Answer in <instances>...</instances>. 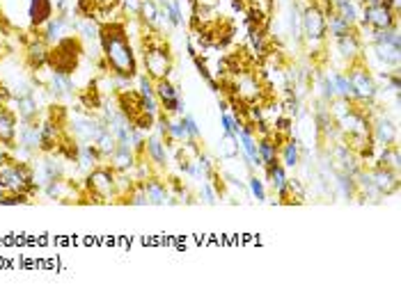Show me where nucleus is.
<instances>
[{
  "label": "nucleus",
  "mask_w": 401,
  "mask_h": 297,
  "mask_svg": "<svg viewBox=\"0 0 401 297\" xmlns=\"http://www.w3.org/2000/svg\"><path fill=\"white\" fill-rule=\"evenodd\" d=\"M140 19L147 28H156L158 19H161V9L156 5V0H143L140 3Z\"/></svg>",
  "instance_id": "e433bc0d"
},
{
  "label": "nucleus",
  "mask_w": 401,
  "mask_h": 297,
  "mask_svg": "<svg viewBox=\"0 0 401 297\" xmlns=\"http://www.w3.org/2000/svg\"><path fill=\"white\" fill-rule=\"evenodd\" d=\"M397 124L387 117V113L370 117V140L374 142V147H392L397 145Z\"/></svg>",
  "instance_id": "9b49d317"
},
{
  "label": "nucleus",
  "mask_w": 401,
  "mask_h": 297,
  "mask_svg": "<svg viewBox=\"0 0 401 297\" xmlns=\"http://www.w3.org/2000/svg\"><path fill=\"white\" fill-rule=\"evenodd\" d=\"M166 140L168 145H183V142H188L186 135V128L181 124V117H170L168 115V122H166Z\"/></svg>",
  "instance_id": "72a5a7b5"
},
{
  "label": "nucleus",
  "mask_w": 401,
  "mask_h": 297,
  "mask_svg": "<svg viewBox=\"0 0 401 297\" xmlns=\"http://www.w3.org/2000/svg\"><path fill=\"white\" fill-rule=\"evenodd\" d=\"M374 162H376V167H387V170L399 172V149H397V145L383 147Z\"/></svg>",
  "instance_id": "c9c22d12"
},
{
  "label": "nucleus",
  "mask_w": 401,
  "mask_h": 297,
  "mask_svg": "<svg viewBox=\"0 0 401 297\" xmlns=\"http://www.w3.org/2000/svg\"><path fill=\"white\" fill-rule=\"evenodd\" d=\"M108 160H111V167H113L115 172H133L136 162H138V153H136L131 147L117 145Z\"/></svg>",
  "instance_id": "bb28decb"
},
{
  "label": "nucleus",
  "mask_w": 401,
  "mask_h": 297,
  "mask_svg": "<svg viewBox=\"0 0 401 297\" xmlns=\"http://www.w3.org/2000/svg\"><path fill=\"white\" fill-rule=\"evenodd\" d=\"M266 172V181H268V188L275 192L278 197V204H291V197H289V174L287 170L278 162L268 165V167H264Z\"/></svg>",
  "instance_id": "2eb2a0df"
},
{
  "label": "nucleus",
  "mask_w": 401,
  "mask_h": 297,
  "mask_svg": "<svg viewBox=\"0 0 401 297\" xmlns=\"http://www.w3.org/2000/svg\"><path fill=\"white\" fill-rule=\"evenodd\" d=\"M218 151H220V158H225V160H234V158H238V153H241V149H238L236 135L223 133L220 145H218Z\"/></svg>",
  "instance_id": "58836bf2"
},
{
  "label": "nucleus",
  "mask_w": 401,
  "mask_h": 297,
  "mask_svg": "<svg viewBox=\"0 0 401 297\" xmlns=\"http://www.w3.org/2000/svg\"><path fill=\"white\" fill-rule=\"evenodd\" d=\"M370 174H372L374 185L383 197L397 192V188H399V172L387 170V167H374V170H370Z\"/></svg>",
  "instance_id": "a878e982"
},
{
  "label": "nucleus",
  "mask_w": 401,
  "mask_h": 297,
  "mask_svg": "<svg viewBox=\"0 0 401 297\" xmlns=\"http://www.w3.org/2000/svg\"><path fill=\"white\" fill-rule=\"evenodd\" d=\"M49 51H51V46L39 35L35 39H30L26 43V62H28V67L32 71L46 67V64H49Z\"/></svg>",
  "instance_id": "5701e85b"
},
{
  "label": "nucleus",
  "mask_w": 401,
  "mask_h": 297,
  "mask_svg": "<svg viewBox=\"0 0 401 297\" xmlns=\"http://www.w3.org/2000/svg\"><path fill=\"white\" fill-rule=\"evenodd\" d=\"M278 160L285 170H298L300 160H303V149H300V140L298 137H287L280 142L278 147Z\"/></svg>",
  "instance_id": "6ab92c4d"
},
{
  "label": "nucleus",
  "mask_w": 401,
  "mask_h": 297,
  "mask_svg": "<svg viewBox=\"0 0 401 297\" xmlns=\"http://www.w3.org/2000/svg\"><path fill=\"white\" fill-rule=\"evenodd\" d=\"M143 158H145L154 170H166V167H168V160H170L168 140H166V137H161L158 133L147 135V137H145Z\"/></svg>",
  "instance_id": "4468645a"
},
{
  "label": "nucleus",
  "mask_w": 401,
  "mask_h": 297,
  "mask_svg": "<svg viewBox=\"0 0 401 297\" xmlns=\"http://www.w3.org/2000/svg\"><path fill=\"white\" fill-rule=\"evenodd\" d=\"M85 185L92 197H96V202H115L119 199L117 192V172L106 165H96L94 170H90Z\"/></svg>",
  "instance_id": "423d86ee"
},
{
  "label": "nucleus",
  "mask_w": 401,
  "mask_h": 297,
  "mask_svg": "<svg viewBox=\"0 0 401 297\" xmlns=\"http://www.w3.org/2000/svg\"><path fill=\"white\" fill-rule=\"evenodd\" d=\"M283 110H285V115L287 117H298L300 115V98L296 96V94H287V98H285V105H283Z\"/></svg>",
  "instance_id": "49530a36"
},
{
  "label": "nucleus",
  "mask_w": 401,
  "mask_h": 297,
  "mask_svg": "<svg viewBox=\"0 0 401 297\" xmlns=\"http://www.w3.org/2000/svg\"><path fill=\"white\" fill-rule=\"evenodd\" d=\"M330 9H333L335 14H340L342 19L349 21L353 28L360 24L362 5L357 3V0H330Z\"/></svg>",
  "instance_id": "cd10ccee"
},
{
  "label": "nucleus",
  "mask_w": 401,
  "mask_h": 297,
  "mask_svg": "<svg viewBox=\"0 0 401 297\" xmlns=\"http://www.w3.org/2000/svg\"><path fill=\"white\" fill-rule=\"evenodd\" d=\"M220 126H223V133L234 135L236 130H238V126H241V122H238V117H236V115H232L230 110H227V113L220 115Z\"/></svg>",
  "instance_id": "a18cd8bd"
},
{
  "label": "nucleus",
  "mask_w": 401,
  "mask_h": 297,
  "mask_svg": "<svg viewBox=\"0 0 401 297\" xmlns=\"http://www.w3.org/2000/svg\"><path fill=\"white\" fill-rule=\"evenodd\" d=\"M16 147L28 149L32 153H39L41 145V130H39V119L37 122H21V128L16 130Z\"/></svg>",
  "instance_id": "4be33fe9"
},
{
  "label": "nucleus",
  "mask_w": 401,
  "mask_h": 297,
  "mask_svg": "<svg viewBox=\"0 0 401 297\" xmlns=\"http://www.w3.org/2000/svg\"><path fill=\"white\" fill-rule=\"evenodd\" d=\"M333 183H335V194H340L342 199L346 202H351L357 197V188H355V179L349 174H342V172H335L333 176Z\"/></svg>",
  "instance_id": "2f4dec72"
},
{
  "label": "nucleus",
  "mask_w": 401,
  "mask_h": 297,
  "mask_svg": "<svg viewBox=\"0 0 401 297\" xmlns=\"http://www.w3.org/2000/svg\"><path fill=\"white\" fill-rule=\"evenodd\" d=\"M181 124H183V128H186L188 142H200V140H202L200 124H198V119H195L191 113H183V115H181Z\"/></svg>",
  "instance_id": "a19ab883"
},
{
  "label": "nucleus",
  "mask_w": 401,
  "mask_h": 297,
  "mask_svg": "<svg viewBox=\"0 0 401 297\" xmlns=\"http://www.w3.org/2000/svg\"><path fill=\"white\" fill-rule=\"evenodd\" d=\"M62 122L56 117H49V119H41L39 122V130H41V145H39V153H53L56 149H60L62 145Z\"/></svg>",
  "instance_id": "dca6fc26"
},
{
  "label": "nucleus",
  "mask_w": 401,
  "mask_h": 297,
  "mask_svg": "<svg viewBox=\"0 0 401 297\" xmlns=\"http://www.w3.org/2000/svg\"><path fill=\"white\" fill-rule=\"evenodd\" d=\"M300 37L305 41V46L312 51V55H317L323 51V43H326V12L310 3L308 7H303L300 14Z\"/></svg>",
  "instance_id": "f03ea898"
},
{
  "label": "nucleus",
  "mask_w": 401,
  "mask_h": 297,
  "mask_svg": "<svg viewBox=\"0 0 401 297\" xmlns=\"http://www.w3.org/2000/svg\"><path fill=\"white\" fill-rule=\"evenodd\" d=\"M96 5H99V7H111V9H117V7H119V0H96Z\"/></svg>",
  "instance_id": "09e8293b"
},
{
  "label": "nucleus",
  "mask_w": 401,
  "mask_h": 297,
  "mask_svg": "<svg viewBox=\"0 0 401 297\" xmlns=\"http://www.w3.org/2000/svg\"><path fill=\"white\" fill-rule=\"evenodd\" d=\"M99 46H101V58L106 62L108 71L115 78H128L133 80L138 75V55L131 39L126 35V28L117 21L111 24H101L99 30Z\"/></svg>",
  "instance_id": "f257e3e1"
},
{
  "label": "nucleus",
  "mask_w": 401,
  "mask_h": 297,
  "mask_svg": "<svg viewBox=\"0 0 401 297\" xmlns=\"http://www.w3.org/2000/svg\"><path fill=\"white\" fill-rule=\"evenodd\" d=\"M143 183V190L147 194V202L149 206H163L170 202V190H168V183L163 179H158V176H147Z\"/></svg>",
  "instance_id": "b1692460"
},
{
  "label": "nucleus",
  "mask_w": 401,
  "mask_h": 297,
  "mask_svg": "<svg viewBox=\"0 0 401 297\" xmlns=\"http://www.w3.org/2000/svg\"><path fill=\"white\" fill-rule=\"evenodd\" d=\"M362 28H372V30H390V28H397L399 26V14H395L392 9H390L385 3H378V5H365L362 7V16H360V24ZM355 26V28H357Z\"/></svg>",
  "instance_id": "9d476101"
},
{
  "label": "nucleus",
  "mask_w": 401,
  "mask_h": 297,
  "mask_svg": "<svg viewBox=\"0 0 401 297\" xmlns=\"http://www.w3.org/2000/svg\"><path fill=\"white\" fill-rule=\"evenodd\" d=\"M351 30H355V28L346 19H342L340 14H335V12L326 14V35L330 39H337V37L346 35V32H351Z\"/></svg>",
  "instance_id": "473e14b6"
},
{
  "label": "nucleus",
  "mask_w": 401,
  "mask_h": 297,
  "mask_svg": "<svg viewBox=\"0 0 401 297\" xmlns=\"http://www.w3.org/2000/svg\"><path fill=\"white\" fill-rule=\"evenodd\" d=\"M16 130H19V119L12 108L0 103V145L3 147H14L16 142Z\"/></svg>",
  "instance_id": "412c9836"
},
{
  "label": "nucleus",
  "mask_w": 401,
  "mask_h": 297,
  "mask_svg": "<svg viewBox=\"0 0 401 297\" xmlns=\"http://www.w3.org/2000/svg\"><path fill=\"white\" fill-rule=\"evenodd\" d=\"M278 142L273 135H266V137H257V153H259V160H262V167H268V165L278 162Z\"/></svg>",
  "instance_id": "7c9ffc66"
},
{
  "label": "nucleus",
  "mask_w": 401,
  "mask_h": 297,
  "mask_svg": "<svg viewBox=\"0 0 401 297\" xmlns=\"http://www.w3.org/2000/svg\"><path fill=\"white\" fill-rule=\"evenodd\" d=\"M154 92H156V98H158L161 113H166L170 117H181L183 113H186V101L181 98L179 87L170 78L154 80Z\"/></svg>",
  "instance_id": "6e6552de"
},
{
  "label": "nucleus",
  "mask_w": 401,
  "mask_h": 297,
  "mask_svg": "<svg viewBox=\"0 0 401 297\" xmlns=\"http://www.w3.org/2000/svg\"><path fill=\"white\" fill-rule=\"evenodd\" d=\"M140 3L143 0H119V7L126 16H140Z\"/></svg>",
  "instance_id": "de8ad7c7"
},
{
  "label": "nucleus",
  "mask_w": 401,
  "mask_h": 297,
  "mask_svg": "<svg viewBox=\"0 0 401 297\" xmlns=\"http://www.w3.org/2000/svg\"><path fill=\"white\" fill-rule=\"evenodd\" d=\"M78 30V21L73 19L71 12H64V14H53L37 35L44 39L49 46H56L60 39H64L67 35H73V32Z\"/></svg>",
  "instance_id": "1a4fd4ad"
},
{
  "label": "nucleus",
  "mask_w": 401,
  "mask_h": 297,
  "mask_svg": "<svg viewBox=\"0 0 401 297\" xmlns=\"http://www.w3.org/2000/svg\"><path fill=\"white\" fill-rule=\"evenodd\" d=\"M218 197H220V192L215 190L209 181H200V192H198V199H200L202 204H207V206H215V204H218Z\"/></svg>",
  "instance_id": "79ce46f5"
},
{
  "label": "nucleus",
  "mask_w": 401,
  "mask_h": 297,
  "mask_svg": "<svg viewBox=\"0 0 401 297\" xmlns=\"http://www.w3.org/2000/svg\"><path fill=\"white\" fill-rule=\"evenodd\" d=\"M35 172V185L37 188H44L49 181H58L64 179V158L53 153H41V160L37 162V167H32Z\"/></svg>",
  "instance_id": "f8f14e48"
},
{
  "label": "nucleus",
  "mask_w": 401,
  "mask_h": 297,
  "mask_svg": "<svg viewBox=\"0 0 401 297\" xmlns=\"http://www.w3.org/2000/svg\"><path fill=\"white\" fill-rule=\"evenodd\" d=\"M83 53H85V43L76 35H67L64 39H60L56 46H51L49 67L56 71H62V73H73L78 69Z\"/></svg>",
  "instance_id": "20e7f679"
},
{
  "label": "nucleus",
  "mask_w": 401,
  "mask_h": 297,
  "mask_svg": "<svg viewBox=\"0 0 401 297\" xmlns=\"http://www.w3.org/2000/svg\"><path fill=\"white\" fill-rule=\"evenodd\" d=\"M328 75H330L333 87H335V98L355 103V94H353V85L349 80V73L337 71V69H328Z\"/></svg>",
  "instance_id": "c85d7f7f"
},
{
  "label": "nucleus",
  "mask_w": 401,
  "mask_h": 297,
  "mask_svg": "<svg viewBox=\"0 0 401 297\" xmlns=\"http://www.w3.org/2000/svg\"><path fill=\"white\" fill-rule=\"evenodd\" d=\"M67 128H69L71 140L78 142V145H94V142L99 140V135L106 130L101 119L92 117V115H73V117H69Z\"/></svg>",
  "instance_id": "0eeeda50"
},
{
  "label": "nucleus",
  "mask_w": 401,
  "mask_h": 297,
  "mask_svg": "<svg viewBox=\"0 0 401 297\" xmlns=\"http://www.w3.org/2000/svg\"><path fill=\"white\" fill-rule=\"evenodd\" d=\"M51 16H53V0H30L28 3V24L32 32H39Z\"/></svg>",
  "instance_id": "393cba45"
},
{
  "label": "nucleus",
  "mask_w": 401,
  "mask_h": 297,
  "mask_svg": "<svg viewBox=\"0 0 401 297\" xmlns=\"http://www.w3.org/2000/svg\"><path fill=\"white\" fill-rule=\"evenodd\" d=\"M248 43H250L253 53L257 58H266L268 55V37H266V30L262 26H248Z\"/></svg>",
  "instance_id": "c756f323"
},
{
  "label": "nucleus",
  "mask_w": 401,
  "mask_h": 297,
  "mask_svg": "<svg viewBox=\"0 0 401 297\" xmlns=\"http://www.w3.org/2000/svg\"><path fill=\"white\" fill-rule=\"evenodd\" d=\"M335 41V48H337V55L346 62V64H353L362 58V39L357 35V28L346 32V35L333 39Z\"/></svg>",
  "instance_id": "f3484780"
},
{
  "label": "nucleus",
  "mask_w": 401,
  "mask_h": 297,
  "mask_svg": "<svg viewBox=\"0 0 401 297\" xmlns=\"http://www.w3.org/2000/svg\"><path fill=\"white\" fill-rule=\"evenodd\" d=\"M245 185H248V194L253 197V199L257 202V204H264L266 199H268V190H266V183L259 179L257 174H250L248 176V181H245Z\"/></svg>",
  "instance_id": "4c0bfd02"
},
{
  "label": "nucleus",
  "mask_w": 401,
  "mask_h": 297,
  "mask_svg": "<svg viewBox=\"0 0 401 297\" xmlns=\"http://www.w3.org/2000/svg\"><path fill=\"white\" fill-rule=\"evenodd\" d=\"M41 192H44L49 199H62V194H64V181L62 179H58V181H49L44 188H41Z\"/></svg>",
  "instance_id": "c03bdc74"
},
{
  "label": "nucleus",
  "mask_w": 401,
  "mask_h": 297,
  "mask_svg": "<svg viewBox=\"0 0 401 297\" xmlns=\"http://www.w3.org/2000/svg\"><path fill=\"white\" fill-rule=\"evenodd\" d=\"M9 105H14V113L21 122H37L39 113H41V105L37 101L35 94H26V96H14L7 101Z\"/></svg>",
  "instance_id": "aec40b11"
},
{
  "label": "nucleus",
  "mask_w": 401,
  "mask_h": 297,
  "mask_svg": "<svg viewBox=\"0 0 401 297\" xmlns=\"http://www.w3.org/2000/svg\"><path fill=\"white\" fill-rule=\"evenodd\" d=\"M349 80L353 85L355 103L357 105H374L376 96H378V83H376V75L370 71V67L362 62V58L349 64Z\"/></svg>",
  "instance_id": "39448f33"
},
{
  "label": "nucleus",
  "mask_w": 401,
  "mask_h": 297,
  "mask_svg": "<svg viewBox=\"0 0 401 297\" xmlns=\"http://www.w3.org/2000/svg\"><path fill=\"white\" fill-rule=\"evenodd\" d=\"M143 64H145V71H147V75L151 80L170 78L172 53L168 48V43L163 39L147 37L145 46H143Z\"/></svg>",
  "instance_id": "7ed1b4c3"
},
{
  "label": "nucleus",
  "mask_w": 401,
  "mask_h": 297,
  "mask_svg": "<svg viewBox=\"0 0 401 297\" xmlns=\"http://www.w3.org/2000/svg\"><path fill=\"white\" fill-rule=\"evenodd\" d=\"M30 194L26 192H3L0 194V206H19V204H28Z\"/></svg>",
  "instance_id": "37998d69"
},
{
  "label": "nucleus",
  "mask_w": 401,
  "mask_h": 297,
  "mask_svg": "<svg viewBox=\"0 0 401 297\" xmlns=\"http://www.w3.org/2000/svg\"><path fill=\"white\" fill-rule=\"evenodd\" d=\"M370 53H372V60L378 64V71H399V62H401L399 43H392V41L372 43Z\"/></svg>",
  "instance_id": "ddd939ff"
},
{
  "label": "nucleus",
  "mask_w": 401,
  "mask_h": 297,
  "mask_svg": "<svg viewBox=\"0 0 401 297\" xmlns=\"http://www.w3.org/2000/svg\"><path fill=\"white\" fill-rule=\"evenodd\" d=\"M94 145H96V149H99V153L103 156V160H108V158H111V153L115 151V147H117V140H115V135L111 133V130L106 128L103 133L99 135V140L94 142Z\"/></svg>",
  "instance_id": "ea45409f"
},
{
  "label": "nucleus",
  "mask_w": 401,
  "mask_h": 297,
  "mask_svg": "<svg viewBox=\"0 0 401 297\" xmlns=\"http://www.w3.org/2000/svg\"><path fill=\"white\" fill-rule=\"evenodd\" d=\"M99 30H101V24H96V19H81L78 21V37L83 43H90V41H99Z\"/></svg>",
  "instance_id": "f704fd0d"
},
{
  "label": "nucleus",
  "mask_w": 401,
  "mask_h": 297,
  "mask_svg": "<svg viewBox=\"0 0 401 297\" xmlns=\"http://www.w3.org/2000/svg\"><path fill=\"white\" fill-rule=\"evenodd\" d=\"M236 94L243 103H262V83L253 73H241L234 80Z\"/></svg>",
  "instance_id": "a211bd4d"
}]
</instances>
